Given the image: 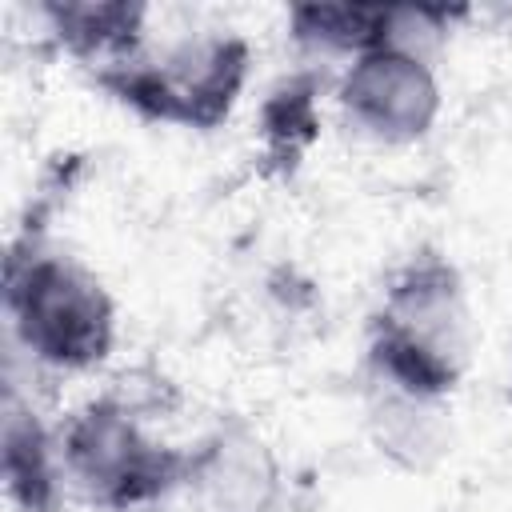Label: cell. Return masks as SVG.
Here are the masks:
<instances>
[{
  "instance_id": "obj_1",
  "label": "cell",
  "mask_w": 512,
  "mask_h": 512,
  "mask_svg": "<svg viewBox=\"0 0 512 512\" xmlns=\"http://www.w3.org/2000/svg\"><path fill=\"white\" fill-rule=\"evenodd\" d=\"M8 316L24 348L60 368H84L112 340V312L92 276L60 256H12Z\"/></svg>"
},
{
  "instance_id": "obj_4",
  "label": "cell",
  "mask_w": 512,
  "mask_h": 512,
  "mask_svg": "<svg viewBox=\"0 0 512 512\" xmlns=\"http://www.w3.org/2000/svg\"><path fill=\"white\" fill-rule=\"evenodd\" d=\"M344 104L376 136H412L424 132L436 108V88L420 56L376 48L356 60L344 84Z\"/></svg>"
},
{
  "instance_id": "obj_5",
  "label": "cell",
  "mask_w": 512,
  "mask_h": 512,
  "mask_svg": "<svg viewBox=\"0 0 512 512\" xmlns=\"http://www.w3.org/2000/svg\"><path fill=\"white\" fill-rule=\"evenodd\" d=\"M4 472L12 496H20L28 508H48L56 492V468L52 448L40 436L36 420L16 408V396H8V424H4Z\"/></svg>"
},
{
  "instance_id": "obj_3",
  "label": "cell",
  "mask_w": 512,
  "mask_h": 512,
  "mask_svg": "<svg viewBox=\"0 0 512 512\" xmlns=\"http://www.w3.org/2000/svg\"><path fill=\"white\" fill-rule=\"evenodd\" d=\"M64 464L72 480L100 504H136L164 492L176 480L180 460L148 444L124 408L92 404L68 424L64 436Z\"/></svg>"
},
{
  "instance_id": "obj_2",
  "label": "cell",
  "mask_w": 512,
  "mask_h": 512,
  "mask_svg": "<svg viewBox=\"0 0 512 512\" xmlns=\"http://www.w3.org/2000/svg\"><path fill=\"white\" fill-rule=\"evenodd\" d=\"M244 80V44L240 40H184L152 64L124 60L100 72L120 100L164 116V120H192L212 124L228 112L236 88Z\"/></svg>"
}]
</instances>
